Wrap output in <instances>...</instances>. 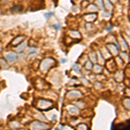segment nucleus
I'll use <instances>...</instances> for the list:
<instances>
[{
  "label": "nucleus",
  "mask_w": 130,
  "mask_h": 130,
  "mask_svg": "<svg viewBox=\"0 0 130 130\" xmlns=\"http://www.w3.org/2000/svg\"><path fill=\"white\" fill-rule=\"evenodd\" d=\"M56 61L53 58H50V57H47V58L43 59V61L40 63V69L41 71L43 72V73H46V72L50 69V68L54 67L56 65Z\"/></svg>",
  "instance_id": "nucleus-1"
},
{
  "label": "nucleus",
  "mask_w": 130,
  "mask_h": 130,
  "mask_svg": "<svg viewBox=\"0 0 130 130\" xmlns=\"http://www.w3.org/2000/svg\"><path fill=\"white\" fill-rule=\"evenodd\" d=\"M52 104H53V102H51L50 100L40 99L37 102V108L40 110H48L50 108Z\"/></svg>",
  "instance_id": "nucleus-2"
},
{
  "label": "nucleus",
  "mask_w": 130,
  "mask_h": 130,
  "mask_svg": "<svg viewBox=\"0 0 130 130\" xmlns=\"http://www.w3.org/2000/svg\"><path fill=\"white\" fill-rule=\"evenodd\" d=\"M105 66H106V68L110 72L115 71V69H116V63H115V59L110 58L108 59V60H107V62L105 63Z\"/></svg>",
  "instance_id": "nucleus-3"
},
{
  "label": "nucleus",
  "mask_w": 130,
  "mask_h": 130,
  "mask_svg": "<svg viewBox=\"0 0 130 130\" xmlns=\"http://www.w3.org/2000/svg\"><path fill=\"white\" fill-rule=\"evenodd\" d=\"M49 128V125L43 122H39V121H36L31 125V128L32 129H47Z\"/></svg>",
  "instance_id": "nucleus-4"
},
{
  "label": "nucleus",
  "mask_w": 130,
  "mask_h": 130,
  "mask_svg": "<svg viewBox=\"0 0 130 130\" xmlns=\"http://www.w3.org/2000/svg\"><path fill=\"white\" fill-rule=\"evenodd\" d=\"M107 48H108V50L110 51V53L113 56H117V55H118L119 49H118V47L115 46V44H113V43H108V44H107Z\"/></svg>",
  "instance_id": "nucleus-5"
},
{
  "label": "nucleus",
  "mask_w": 130,
  "mask_h": 130,
  "mask_svg": "<svg viewBox=\"0 0 130 130\" xmlns=\"http://www.w3.org/2000/svg\"><path fill=\"white\" fill-rule=\"evenodd\" d=\"M81 96H82V92L78 90H72V91H69V93H68V97H69V99L78 98V97H81Z\"/></svg>",
  "instance_id": "nucleus-6"
},
{
  "label": "nucleus",
  "mask_w": 130,
  "mask_h": 130,
  "mask_svg": "<svg viewBox=\"0 0 130 130\" xmlns=\"http://www.w3.org/2000/svg\"><path fill=\"white\" fill-rule=\"evenodd\" d=\"M6 61L7 62H9V63H15L16 61L17 60V56L16 53H14V52H11V53H9V54L6 55Z\"/></svg>",
  "instance_id": "nucleus-7"
},
{
  "label": "nucleus",
  "mask_w": 130,
  "mask_h": 130,
  "mask_svg": "<svg viewBox=\"0 0 130 130\" xmlns=\"http://www.w3.org/2000/svg\"><path fill=\"white\" fill-rule=\"evenodd\" d=\"M24 38H25V37H24V36H18V37H17L16 38H14L12 41H11V45H12V46L19 45L20 43L24 42Z\"/></svg>",
  "instance_id": "nucleus-8"
},
{
  "label": "nucleus",
  "mask_w": 130,
  "mask_h": 130,
  "mask_svg": "<svg viewBox=\"0 0 130 130\" xmlns=\"http://www.w3.org/2000/svg\"><path fill=\"white\" fill-rule=\"evenodd\" d=\"M97 18V14L96 13H89V14H86L84 16V19L87 22H89V23H92V22L95 21Z\"/></svg>",
  "instance_id": "nucleus-9"
},
{
  "label": "nucleus",
  "mask_w": 130,
  "mask_h": 130,
  "mask_svg": "<svg viewBox=\"0 0 130 130\" xmlns=\"http://www.w3.org/2000/svg\"><path fill=\"white\" fill-rule=\"evenodd\" d=\"M68 110H69V114H71V115H77L80 112L79 107H76L75 105H69L68 106Z\"/></svg>",
  "instance_id": "nucleus-10"
},
{
  "label": "nucleus",
  "mask_w": 130,
  "mask_h": 130,
  "mask_svg": "<svg viewBox=\"0 0 130 130\" xmlns=\"http://www.w3.org/2000/svg\"><path fill=\"white\" fill-rule=\"evenodd\" d=\"M69 35H70V37H73V38H81V37H82V35H81L80 32L77 31V30H70V31H69Z\"/></svg>",
  "instance_id": "nucleus-11"
},
{
  "label": "nucleus",
  "mask_w": 130,
  "mask_h": 130,
  "mask_svg": "<svg viewBox=\"0 0 130 130\" xmlns=\"http://www.w3.org/2000/svg\"><path fill=\"white\" fill-rule=\"evenodd\" d=\"M105 2V4H104V7H106L107 10H108V11H110V10H112L113 9V4L109 1V0H105L104 1Z\"/></svg>",
  "instance_id": "nucleus-12"
},
{
  "label": "nucleus",
  "mask_w": 130,
  "mask_h": 130,
  "mask_svg": "<svg viewBox=\"0 0 130 130\" xmlns=\"http://www.w3.org/2000/svg\"><path fill=\"white\" fill-rule=\"evenodd\" d=\"M97 10L98 7L95 4H89L88 6V11H90V12H95V11H97Z\"/></svg>",
  "instance_id": "nucleus-13"
},
{
  "label": "nucleus",
  "mask_w": 130,
  "mask_h": 130,
  "mask_svg": "<svg viewBox=\"0 0 130 130\" xmlns=\"http://www.w3.org/2000/svg\"><path fill=\"white\" fill-rule=\"evenodd\" d=\"M94 70H95V72H96V73H101V72L102 71V68L101 65L99 64H95V66H94Z\"/></svg>",
  "instance_id": "nucleus-14"
},
{
  "label": "nucleus",
  "mask_w": 130,
  "mask_h": 130,
  "mask_svg": "<svg viewBox=\"0 0 130 130\" xmlns=\"http://www.w3.org/2000/svg\"><path fill=\"white\" fill-rule=\"evenodd\" d=\"M92 68H93V63H92V62H91V61L86 62V63H85V69L90 70V69H92Z\"/></svg>",
  "instance_id": "nucleus-15"
},
{
  "label": "nucleus",
  "mask_w": 130,
  "mask_h": 130,
  "mask_svg": "<svg viewBox=\"0 0 130 130\" xmlns=\"http://www.w3.org/2000/svg\"><path fill=\"white\" fill-rule=\"evenodd\" d=\"M96 4H97V7H99V9H101V10H103L105 8L103 4V0H96Z\"/></svg>",
  "instance_id": "nucleus-16"
},
{
  "label": "nucleus",
  "mask_w": 130,
  "mask_h": 130,
  "mask_svg": "<svg viewBox=\"0 0 130 130\" xmlns=\"http://www.w3.org/2000/svg\"><path fill=\"white\" fill-rule=\"evenodd\" d=\"M89 57H90V60L92 61L93 63H96V62H97V57H96V55H95L94 52L90 53V55H89Z\"/></svg>",
  "instance_id": "nucleus-17"
},
{
  "label": "nucleus",
  "mask_w": 130,
  "mask_h": 130,
  "mask_svg": "<svg viewBox=\"0 0 130 130\" xmlns=\"http://www.w3.org/2000/svg\"><path fill=\"white\" fill-rule=\"evenodd\" d=\"M0 67H3V68H7V67H8L7 62L4 60V59H0Z\"/></svg>",
  "instance_id": "nucleus-18"
},
{
  "label": "nucleus",
  "mask_w": 130,
  "mask_h": 130,
  "mask_svg": "<svg viewBox=\"0 0 130 130\" xmlns=\"http://www.w3.org/2000/svg\"><path fill=\"white\" fill-rule=\"evenodd\" d=\"M124 107H125L127 109H129L130 108V102H129V98H128V99H125L124 100Z\"/></svg>",
  "instance_id": "nucleus-19"
},
{
  "label": "nucleus",
  "mask_w": 130,
  "mask_h": 130,
  "mask_svg": "<svg viewBox=\"0 0 130 130\" xmlns=\"http://www.w3.org/2000/svg\"><path fill=\"white\" fill-rule=\"evenodd\" d=\"M20 44H21V43H20ZM25 43H23V44H21V47H17V51H18V52H21V51H23V50H24V49H25Z\"/></svg>",
  "instance_id": "nucleus-20"
},
{
  "label": "nucleus",
  "mask_w": 130,
  "mask_h": 130,
  "mask_svg": "<svg viewBox=\"0 0 130 130\" xmlns=\"http://www.w3.org/2000/svg\"><path fill=\"white\" fill-rule=\"evenodd\" d=\"M77 128H78V129H89L88 126H86L85 124H83V123L80 124V125H78Z\"/></svg>",
  "instance_id": "nucleus-21"
},
{
  "label": "nucleus",
  "mask_w": 130,
  "mask_h": 130,
  "mask_svg": "<svg viewBox=\"0 0 130 130\" xmlns=\"http://www.w3.org/2000/svg\"><path fill=\"white\" fill-rule=\"evenodd\" d=\"M73 69H74V70H76L78 74H82V73H81L80 68H79V66H78L77 64H74L73 65Z\"/></svg>",
  "instance_id": "nucleus-22"
},
{
  "label": "nucleus",
  "mask_w": 130,
  "mask_h": 130,
  "mask_svg": "<svg viewBox=\"0 0 130 130\" xmlns=\"http://www.w3.org/2000/svg\"><path fill=\"white\" fill-rule=\"evenodd\" d=\"M22 10H23V7L22 6H15L14 8L11 10L12 11H21Z\"/></svg>",
  "instance_id": "nucleus-23"
},
{
  "label": "nucleus",
  "mask_w": 130,
  "mask_h": 130,
  "mask_svg": "<svg viewBox=\"0 0 130 130\" xmlns=\"http://www.w3.org/2000/svg\"><path fill=\"white\" fill-rule=\"evenodd\" d=\"M62 62H63V63H66V60H65V59H63V61H62Z\"/></svg>",
  "instance_id": "nucleus-24"
},
{
  "label": "nucleus",
  "mask_w": 130,
  "mask_h": 130,
  "mask_svg": "<svg viewBox=\"0 0 130 130\" xmlns=\"http://www.w3.org/2000/svg\"><path fill=\"white\" fill-rule=\"evenodd\" d=\"M112 1H113V2H114V3H115V2H116V1H117V0H112Z\"/></svg>",
  "instance_id": "nucleus-25"
}]
</instances>
